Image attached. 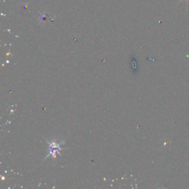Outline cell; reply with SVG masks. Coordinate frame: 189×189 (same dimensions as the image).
I'll list each match as a JSON object with an SVG mask.
<instances>
[{
	"label": "cell",
	"mask_w": 189,
	"mask_h": 189,
	"mask_svg": "<svg viewBox=\"0 0 189 189\" xmlns=\"http://www.w3.org/2000/svg\"><path fill=\"white\" fill-rule=\"evenodd\" d=\"M181 1H182V0H181ZM186 1H187V2H188V1H189V0H186Z\"/></svg>",
	"instance_id": "6da1fadb"
}]
</instances>
